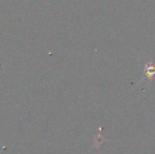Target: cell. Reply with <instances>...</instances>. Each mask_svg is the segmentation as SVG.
Returning a JSON list of instances; mask_svg holds the SVG:
<instances>
[{"mask_svg":"<svg viewBox=\"0 0 155 154\" xmlns=\"http://www.w3.org/2000/svg\"><path fill=\"white\" fill-rule=\"evenodd\" d=\"M143 68H145V77L140 79V81H143L145 79L151 80L155 76V64H153L152 62H147V64H145Z\"/></svg>","mask_w":155,"mask_h":154,"instance_id":"6da1fadb","label":"cell"}]
</instances>
